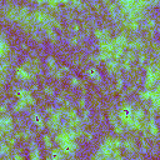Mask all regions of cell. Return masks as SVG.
I'll list each match as a JSON object with an SVG mask.
<instances>
[{
  "mask_svg": "<svg viewBox=\"0 0 160 160\" xmlns=\"http://www.w3.org/2000/svg\"><path fill=\"white\" fill-rule=\"evenodd\" d=\"M89 116H90V111L89 110H84V115H83V119L85 120V121H89Z\"/></svg>",
  "mask_w": 160,
  "mask_h": 160,
  "instance_id": "d4e9b609",
  "label": "cell"
},
{
  "mask_svg": "<svg viewBox=\"0 0 160 160\" xmlns=\"http://www.w3.org/2000/svg\"><path fill=\"white\" fill-rule=\"evenodd\" d=\"M86 74L90 77L91 80H94L95 83H100L102 81V75H100V73L98 70H96L95 68H90L86 70Z\"/></svg>",
  "mask_w": 160,
  "mask_h": 160,
  "instance_id": "5b68a950",
  "label": "cell"
},
{
  "mask_svg": "<svg viewBox=\"0 0 160 160\" xmlns=\"http://www.w3.org/2000/svg\"><path fill=\"white\" fill-rule=\"evenodd\" d=\"M118 69V60H114V59H109L106 60V70L109 74H114Z\"/></svg>",
  "mask_w": 160,
  "mask_h": 160,
  "instance_id": "52a82bcc",
  "label": "cell"
},
{
  "mask_svg": "<svg viewBox=\"0 0 160 160\" xmlns=\"http://www.w3.org/2000/svg\"><path fill=\"white\" fill-rule=\"evenodd\" d=\"M144 61H145V55H144V54H141V56L139 58V63H140V65L144 64Z\"/></svg>",
  "mask_w": 160,
  "mask_h": 160,
  "instance_id": "1f68e13d",
  "label": "cell"
},
{
  "mask_svg": "<svg viewBox=\"0 0 160 160\" xmlns=\"http://www.w3.org/2000/svg\"><path fill=\"white\" fill-rule=\"evenodd\" d=\"M159 79V66L158 65H149L146 69V78H145V88L153 89L157 85Z\"/></svg>",
  "mask_w": 160,
  "mask_h": 160,
  "instance_id": "6da1fadb",
  "label": "cell"
},
{
  "mask_svg": "<svg viewBox=\"0 0 160 160\" xmlns=\"http://www.w3.org/2000/svg\"><path fill=\"white\" fill-rule=\"evenodd\" d=\"M133 116L138 120H143L144 119V116H145V113L141 108H139V109H136V110H133Z\"/></svg>",
  "mask_w": 160,
  "mask_h": 160,
  "instance_id": "7c38bea8",
  "label": "cell"
},
{
  "mask_svg": "<svg viewBox=\"0 0 160 160\" xmlns=\"http://www.w3.org/2000/svg\"><path fill=\"white\" fill-rule=\"evenodd\" d=\"M6 105L5 104H1V105H0V113H5L6 111Z\"/></svg>",
  "mask_w": 160,
  "mask_h": 160,
  "instance_id": "f1b7e54d",
  "label": "cell"
},
{
  "mask_svg": "<svg viewBox=\"0 0 160 160\" xmlns=\"http://www.w3.org/2000/svg\"><path fill=\"white\" fill-rule=\"evenodd\" d=\"M150 96H151V89H146L140 93V98L143 100H145V102L146 100H150Z\"/></svg>",
  "mask_w": 160,
  "mask_h": 160,
  "instance_id": "e0dca14e",
  "label": "cell"
},
{
  "mask_svg": "<svg viewBox=\"0 0 160 160\" xmlns=\"http://www.w3.org/2000/svg\"><path fill=\"white\" fill-rule=\"evenodd\" d=\"M43 141H44V145H45L46 149H51L53 143H51V138H50V135H44L43 136Z\"/></svg>",
  "mask_w": 160,
  "mask_h": 160,
  "instance_id": "9a60e30c",
  "label": "cell"
},
{
  "mask_svg": "<svg viewBox=\"0 0 160 160\" xmlns=\"http://www.w3.org/2000/svg\"><path fill=\"white\" fill-rule=\"evenodd\" d=\"M149 130H150V134L154 136L158 135V128H157V124H155V120L154 118L150 119V125H149Z\"/></svg>",
  "mask_w": 160,
  "mask_h": 160,
  "instance_id": "4fadbf2b",
  "label": "cell"
},
{
  "mask_svg": "<svg viewBox=\"0 0 160 160\" xmlns=\"http://www.w3.org/2000/svg\"><path fill=\"white\" fill-rule=\"evenodd\" d=\"M60 70L63 71V73H64V74H66V73H69V68H68V66H61V68H60Z\"/></svg>",
  "mask_w": 160,
  "mask_h": 160,
  "instance_id": "4dcf8cb0",
  "label": "cell"
},
{
  "mask_svg": "<svg viewBox=\"0 0 160 160\" xmlns=\"http://www.w3.org/2000/svg\"><path fill=\"white\" fill-rule=\"evenodd\" d=\"M94 34L96 36V39L99 40V43H103V41H106L110 39V34H109L106 29H96Z\"/></svg>",
  "mask_w": 160,
  "mask_h": 160,
  "instance_id": "3957f363",
  "label": "cell"
},
{
  "mask_svg": "<svg viewBox=\"0 0 160 160\" xmlns=\"http://www.w3.org/2000/svg\"><path fill=\"white\" fill-rule=\"evenodd\" d=\"M128 38H126L124 34H120L118 35L115 39H114V44L115 46H121V48H126V45H128Z\"/></svg>",
  "mask_w": 160,
  "mask_h": 160,
  "instance_id": "8992f818",
  "label": "cell"
},
{
  "mask_svg": "<svg viewBox=\"0 0 160 160\" xmlns=\"http://www.w3.org/2000/svg\"><path fill=\"white\" fill-rule=\"evenodd\" d=\"M54 111H55V109H54V108H46V114H53V113Z\"/></svg>",
  "mask_w": 160,
  "mask_h": 160,
  "instance_id": "f546056e",
  "label": "cell"
},
{
  "mask_svg": "<svg viewBox=\"0 0 160 160\" xmlns=\"http://www.w3.org/2000/svg\"><path fill=\"white\" fill-rule=\"evenodd\" d=\"M114 126V130H115V133L116 134H123L124 133V129H123V126L120 125V121L118 124H115V125H113Z\"/></svg>",
  "mask_w": 160,
  "mask_h": 160,
  "instance_id": "ffe728a7",
  "label": "cell"
},
{
  "mask_svg": "<svg viewBox=\"0 0 160 160\" xmlns=\"http://www.w3.org/2000/svg\"><path fill=\"white\" fill-rule=\"evenodd\" d=\"M103 1H104V3H106V1H109V0H103Z\"/></svg>",
  "mask_w": 160,
  "mask_h": 160,
  "instance_id": "e575fe53",
  "label": "cell"
},
{
  "mask_svg": "<svg viewBox=\"0 0 160 160\" xmlns=\"http://www.w3.org/2000/svg\"><path fill=\"white\" fill-rule=\"evenodd\" d=\"M49 158H51V159H54V160L64 159V158H65V154H64V151L60 150V149H53V150H51V154H50Z\"/></svg>",
  "mask_w": 160,
  "mask_h": 160,
  "instance_id": "9c48e42d",
  "label": "cell"
},
{
  "mask_svg": "<svg viewBox=\"0 0 160 160\" xmlns=\"http://www.w3.org/2000/svg\"><path fill=\"white\" fill-rule=\"evenodd\" d=\"M33 121H34V124H35L40 130L44 128V120H43V118L40 116V114L34 113V114H33Z\"/></svg>",
  "mask_w": 160,
  "mask_h": 160,
  "instance_id": "30bf717a",
  "label": "cell"
},
{
  "mask_svg": "<svg viewBox=\"0 0 160 160\" xmlns=\"http://www.w3.org/2000/svg\"><path fill=\"white\" fill-rule=\"evenodd\" d=\"M109 11H110L111 15H116V13H118V6H116V4L111 3L110 5H109Z\"/></svg>",
  "mask_w": 160,
  "mask_h": 160,
  "instance_id": "d6986e66",
  "label": "cell"
},
{
  "mask_svg": "<svg viewBox=\"0 0 160 160\" xmlns=\"http://www.w3.org/2000/svg\"><path fill=\"white\" fill-rule=\"evenodd\" d=\"M26 106H28V104L25 103L23 99H19L18 102L14 104V106H13V110H14L15 113H19V111H23Z\"/></svg>",
  "mask_w": 160,
  "mask_h": 160,
  "instance_id": "ba28073f",
  "label": "cell"
},
{
  "mask_svg": "<svg viewBox=\"0 0 160 160\" xmlns=\"http://www.w3.org/2000/svg\"><path fill=\"white\" fill-rule=\"evenodd\" d=\"M13 158H14V159H23L24 157L22 154H14V155H13Z\"/></svg>",
  "mask_w": 160,
  "mask_h": 160,
  "instance_id": "d6a6232c",
  "label": "cell"
},
{
  "mask_svg": "<svg viewBox=\"0 0 160 160\" xmlns=\"http://www.w3.org/2000/svg\"><path fill=\"white\" fill-rule=\"evenodd\" d=\"M123 85H124V81H123V79L121 78H119L118 79V81H116V90H121L123 89Z\"/></svg>",
  "mask_w": 160,
  "mask_h": 160,
  "instance_id": "603a6c76",
  "label": "cell"
},
{
  "mask_svg": "<svg viewBox=\"0 0 160 160\" xmlns=\"http://www.w3.org/2000/svg\"><path fill=\"white\" fill-rule=\"evenodd\" d=\"M134 58H135V54L134 51H129L125 54V59H124V64H131V61L134 60Z\"/></svg>",
  "mask_w": 160,
  "mask_h": 160,
  "instance_id": "5bb4252c",
  "label": "cell"
},
{
  "mask_svg": "<svg viewBox=\"0 0 160 160\" xmlns=\"http://www.w3.org/2000/svg\"><path fill=\"white\" fill-rule=\"evenodd\" d=\"M71 29H73V31H74V33H78V31L80 30V26H79L78 24H74V25H73V28H71Z\"/></svg>",
  "mask_w": 160,
  "mask_h": 160,
  "instance_id": "4316f807",
  "label": "cell"
},
{
  "mask_svg": "<svg viewBox=\"0 0 160 160\" xmlns=\"http://www.w3.org/2000/svg\"><path fill=\"white\" fill-rule=\"evenodd\" d=\"M43 29H44L45 35L48 36V39H50V40L53 41V43H56V40H58V35H56L55 30H54V28H53V26H50V25H45V26H43Z\"/></svg>",
  "mask_w": 160,
  "mask_h": 160,
  "instance_id": "277c9868",
  "label": "cell"
},
{
  "mask_svg": "<svg viewBox=\"0 0 160 160\" xmlns=\"http://www.w3.org/2000/svg\"><path fill=\"white\" fill-rule=\"evenodd\" d=\"M44 93L46 95H54V88L53 86H45L44 88Z\"/></svg>",
  "mask_w": 160,
  "mask_h": 160,
  "instance_id": "44dd1931",
  "label": "cell"
},
{
  "mask_svg": "<svg viewBox=\"0 0 160 160\" xmlns=\"http://www.w3.org/2000/svg\"><path fill=\"white\" fill-rule=\"evenodd\" d=\"M123 146L125 148V150L129 151V153H130V151L135 150V143H134L133 140H130V139H128L125 143H123Z\"/></svg>",
  "mask_w": 160,
  "mask_h": 160,
  "instance_id": "8fae6325",
  "label": "cell"
},
{
  "mask_svg": "<svg viewBox=\"0 0 160 160\" xmlns=\"http://www.w3.org/2000/svg\"><path fill=\"white\" fill-rule=\"evenodd\" d=\"M79 106L80 108H85V99H84V98H81L79 100Z\"/></svg>",
  "mask_w": 160,
  "mask_h": 160,
  "instance_id": "484cf974",
  "label": "cell"
},
{
  "mask_svg": "<svg viewBox=\"0 0 160 160\" xmlns=\"http://www.w3.org/2000/svg\"><path fill=\"white\" fill-rule=\"evenodd\" d=\"M15 74H16V78L23 80V81H29V80L34 79V77H35V74H33L31 71H29L25 66H19V68L16 69Z\"/></svg>",
  "mask_w": 160,
  "mask_h": 160,
  "instance_id": "7a4b0ae2",
  "label": "cell"
},
{
  "mask_svg": "<svg viewBox=\"0 0 160 160\" xmlns=\"http://www.w3.org/2000/svg\"><path fill=\"white\" fill-rule=\"evenodd\" d=\"M40 150L38 149V148H34L31 151H30V159L33 160H38V159H40Z\"/></svg>",
  "mask_w": 160,
  "mask_h": 160,
  "instance_id": "2e32d148",
  "label": "cell"
},
{
  "mask_svg": "<svg viewBox=\"0 0 160 160\" xmlns=\"http://www.w3.org/2000/svg\"><path fill=\"white\" fill-rule=\"evenodd\" d=\"M79 41H80L79 38H78V36H74V38H71V39L69 40V44H70V45H78Z\"/></svg>",
  "mask_w": 160,
  "mask_h": 160,
  "instance_id": "cb8c5ba5",
  "label": "cell"
},
{
  "mask_svg": "<svg viewBox=\"0 0 160 160\" xmlns=\"http://www.w3.org/2000/svg\"><path fill=\"white\" fill-rule=\"evenodd\" d=\"M70 84L73 86H80V85H83V81L80 80L79 78H77V77H73L70 79Z\"/></svg>",
  "mask_w": 160,
  "mask_h": 160,
  "instance_id": "ac0fdd59",
  "label": "cell"
},
{
  "mask_svg": "<svg viewBox=\"0 0 160 160\" xmlns=\"http://www.w3.org/2000/svg\"><path fill=\"white\" fill-rule=\"evenodd\" d=\"M6 144L9 146H14L16 144V138H8L6 139Z\"/></svg>",
  "mask_w": 160,
  "mask_h": 160,
  "instance_id": "7402d4cb",
  "label": "cell"
},
{
  "mask_svg": "<svg viewBox=\"0 0 160 160\" xmlns=\"http://www.w3.org/2000/svg\"><path fill=\"white\" fill-rule=\"evenodd\" d=\"M148 26L151 28V29H153V28L155 26V20H154V19H150V22L148 23Z\"/></svg>",
  "mask_w": 160,
  "mask_h": 160,
  "instance_id": "83f0119b",
  "label": "cell"
},
{
  "mask_svg": "<svg viewBox=\"0 0 160 160\" xmlns=\"http://www.w3.org/2000/svg\"><path fill=\"white\" fill-rule=\"evenodd\" d=\"M91 139H93V135H91V134L88 133V134H86V140H89V141H90Z\"/></svg>",
  "mask_w": 160,
  "mask_h": 160,
  "instance_id": "836d02e7",
  "label": "cell"
}]
</instances>
